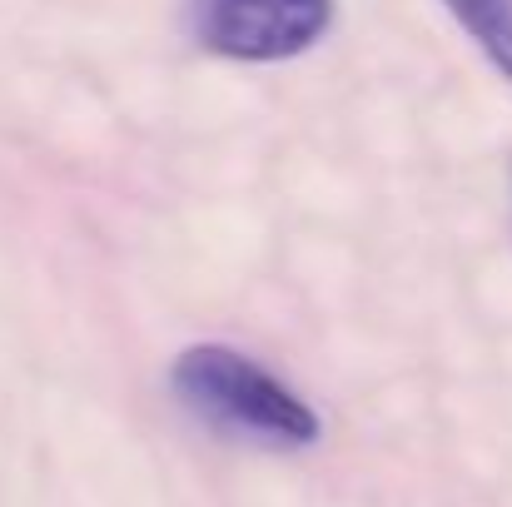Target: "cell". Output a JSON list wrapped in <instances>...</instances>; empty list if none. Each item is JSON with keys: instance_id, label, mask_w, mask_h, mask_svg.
Listing matches in <instances>:
<instances>
[{"instance_id": "obj_3", "label": "cell", "mask_w": 512, "mask_h": 507, "mask_svg": "<svg viewBox=\"0 0 512 507\" xmlns=\"http://www.w3.org/2000/svg\"><path fill=\"white\" fill-rule=\"evenodd\" d=\"M443 5L483 45V55L512 80V0H443Z\"/></svg>"}, {"instance_id": "obj_1", "label": "cell", "mask_w": 512, "mask_h": 507, "mask_svg": "<svg viewBox=\"0 0 512 507\" xmlns=\"http://www.w3.org/2000/svg\"><path fill=\"white\" fill-rule=\"evenodd\" d=\"M170 383L179 403L214 428H229V433H244L259 443H279V448H304L319 438V413L289 383H279L269 368L244 358L239 348H224V343L184 348L174 358Z\"/></svg>"}, {"instance_id": "obj_2", "label": "cell", "mask_w": 512, "mask_h": 507, "mask_svg": "<svg viewBox=\"0 0 512 507\" xmlns=\"http://www.w3.org/2000/svg\"><path fill=\"white\" fill-rule=\"evenodd\" d=\"M334 25V0H194L189 30L224 60H289Z\"/></svg>"}]
</instances>
